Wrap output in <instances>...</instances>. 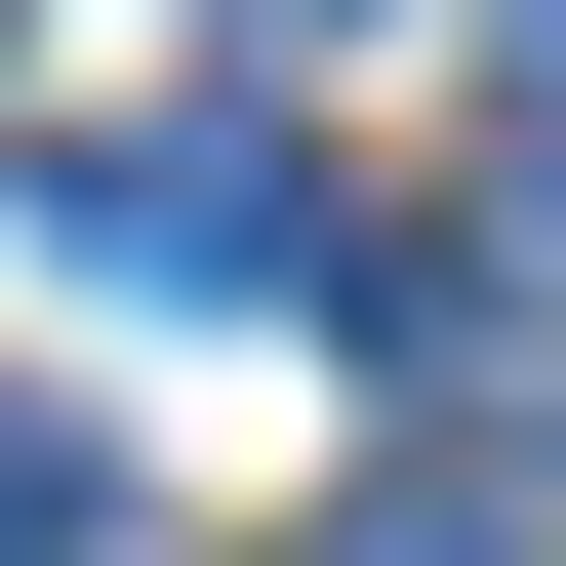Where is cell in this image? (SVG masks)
<instances>
[{
  "instance_id": "cell-5",
  "label": "cell",
  "mask_w": 566,
  "mask_h": 566,
  "mask_svg": "<svg viewBox=\"0 0 566 566\" xmlns=\"http://www.w3.org/2000/svg\"><path fill=\"white\" fill-rule=\"evenodd\" d=\"M243 41H283V0H243Z\"/></svg>"
},
{
  "instance_id": "cell-4",
  "label": "cell",
  "mask_w": 566,
  "mask_h": 566,
  "mask_svg": "<svg viewBox=\"0 0 566 566\" xmlns=\"http://www.w3.org/2000/svg\"><path fill=\"white\" fill-rule=\"evenodd\" d=\"M324 566H526V526H485V485H365V526H324Z\"/></svg>"
},
{
  "instance_id": "cell-1",
  "label": "cell",
  "mask_w": 566,
  "mask_h": 566,
  "mask_svg": "<svg viewBox=\"0 0 566 566\" xmlns=\"http://www.w3.org/2000/svg\"><path fill=\"white\" fill-rule=\"evenodd\" d=\"M82 283H163V324H243V283H283V324H324L365 243H324V163H283V122H122V163H82Z\"/></svg>"
},
{
  "instance_id": "cell-2",
  "label": "cell",
  "mask_w": 566,
  "mask_h": 566,
  "mask_svg": "<svg viewBox=\"0 0 566 566\" xmlns=\"http://www.w3.org/2000/svg\"><path fill=\"white\" fill-rule=\"evenodd\" d=\"M485 283H566V0H526V82H485Z\"/></svg>"
},
{
  "instance_id": "cell-3",
  "label": "cell",
  "mask_w": 566,
  "mask_h": 566,
  "mask_svg": "<svg viewBox=\"0 0 566 566\" xmlns=\"http://www.w3.org/2000/svg\"><path fill=\"white\" fill-rule=\"evenodd\" d=\"M0 566H122V446L82 405H0Z\"/></svg>"
}]
</instances>
